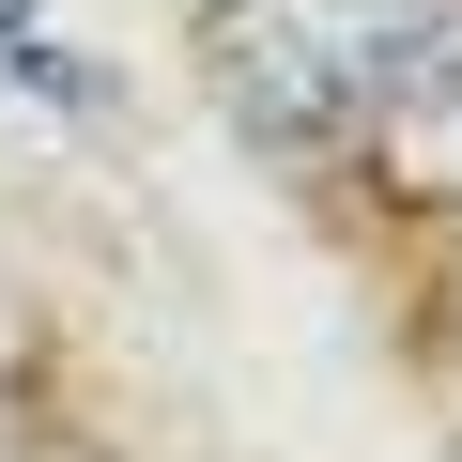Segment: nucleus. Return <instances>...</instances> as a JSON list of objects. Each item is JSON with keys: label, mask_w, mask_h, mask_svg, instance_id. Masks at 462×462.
Wrapping results in <instances>:
<instances>
[{"label": "nucleus", "mask_w": 462, "mask_h": 462, "mask_svg": "<svg viewBox=\"0 0 462 462\" xmlns=\"http://www.w3.org/2000/svg\"><path fill=\"white\" fill-rule=\"evenodd\" d=\"M32 32H47V0H0V93H16V62H32Z\"/></svg>", "instance_id": "obj_2"}, {"label": "nucleus", "mask_w": 462, "mask_h": 462, "mask_svg": "<svg viewBox=\"0 0 462 462\" xmlns=\"http://www.w3.org/2000/svg\"><path fill=\"white\" fill-rule=\"evenodd\" d=\"M462 47V0H200V62L263 139H355Z\"/></svg>", "instance_id": "obj_1"}]
</instances>
